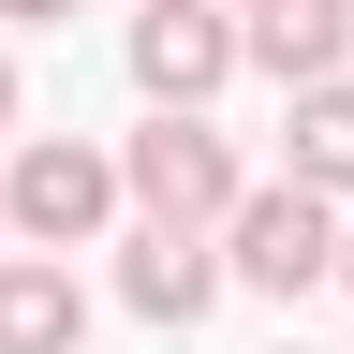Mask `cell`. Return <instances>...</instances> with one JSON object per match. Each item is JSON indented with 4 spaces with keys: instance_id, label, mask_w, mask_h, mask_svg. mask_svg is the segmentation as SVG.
<instances>
[{
    "instance_id": "30bf717a",
    "label": "cell",
    "mask_w": 354,
    "mask_h": 354,
    "mask_svg": "<svg viewBox=\"0 0 354 354\" xmlns=\"http://www.w3.org/2000/svg\"><path fill=\"white\" fill-rule=\"evenodd\" d=\"M0 133H15V44H0Z\"/></svg>"
},
{
    "instance_id": "277c9868",
    "label": "cell",
    "mask_w": 354,
    "mask_h": 354,
    "mask_svg": "<svg viewBox=\"0 0 354 354\" xmlns=\"http://www.w3.org/2000/svg\"><path fill=\"white\" fill-rule=\"evenodd\" d=\"M221 74H236V15H221V0H148V15H133V88H148L162 118H207Z\"/></svg>"
},
{
    "instance_id": "3957f363",
    "label": "cell",
    "mask_w": 354,
    "mask_h": 354,
    "mask_svg": "<svg viewBox=\"0 0 354 354\" xmlns=\"http://www.w3.org/2000/svg\"><path fill=\"white\" fill-rule=\"evenodd\" d=\"M221 281H251V295H310V281H339V207L295 192V177H266V192L221 221Z\"/></svg>"
},
{
    "instance_id": "52a82bcc",
    "label": "cell",
    "mask_w": 354,
    "mask_h": 354,
    "mask_svg": "<svg viewBox=\"0 0 354 354\" xmlns=\"http://www.w3.org/2000/svg\"><path fill=\"white\" fill-rule=\"evenodd\" d=\"M88 339V295H74V266H44V251H0V354H74Z\"/></svg>"
},
{
    "instance_id": "5b68a950",
    "label": "cell",
    "mask_w": 354,
    "mask_h": 354,
    "mask_svg": "<svg viewBox=\"0 0 354 354\" xmlns=\"http://www.w3.org/2000/svg\"><path fill=\"white\" fill-rule=\"evenodd\" d=\"M236 59L310 104V88H339V59H354V0H266V15H236Z\"/></svg>"
},
{
    "instance_id": "4fadbf2b",
    "label": "cell",
    "mask_w": 354,
    "mask_h": 354,
    "mask_svg": "<svg viewBox=\"0 0 354 354\" xmlns=\"http://www.w3.org/2000/svg\"><path fill=\"white\" fill-rule=\"evenodd\" d=\"M281 354H310V339H281Z\"/></svg>"
},
{
    "instance_id": "5bb4252c",
    "label": "cell",
    "mask_w": 354,
    "mask_h": 354,
    "mask_svg": "<svg viewBox=\"0 0 354 354\" xmlns=\"http://www.w3.org/2000/svg\"><path fill=\"white\" fill-rule=\"evenodd\" d=\"M0 251H15V236H0Z\"/></svg>"
},
{
    "instance_id": "8992f818",
    "label": "cell",
    "mask_w": 354,
    "mask_h": 354,
    "mask_svg": "<svg viewBox=\"0 0 354 354\" xmlns=\"http://www.w3.org/2000/svg\"><path fill=\"white\" fill-rule=\"evenodd\" d=\"M118 295L148 310L162 339H192L207 310H221V236H162V221H148V236L118 251Z\"/></svg>"
},
{
    "instance_id": "6da1fadb",
    "label": "cell",
    "mask_w": 354,
    "mask_h": 354,
    "mask_svg": "<svg viewBox=\"0 0 354 354\" xmlns=\"http://www.w3.org/2000/svg\"><path fill=\"white\" fill-rule=\"evenodd\" d=\"M104 221H118V148H88V133H30L15 177H0V236L59 266V251L104 236Z\"/></svg>"
},
{
    "instance_id": "7a4b0ae2",
    "label": "cell",
    "mask_w": 354,
    "mask_h": 354,
    "mask_svg": "<svg viewBox=\"0 0 354 354\" xmlns=\"http://www.w3.org/2000/svg\"><path fill=\"white\" fill-rule=\"evenodd\" d=\"M118 192L148 207L162 236H221V221L251 207V177H236V148H221L207 118H148V133L118 148Z\"/></svg>"
},
{
    "instance_id": "8fae6325",
    "label": "cell",
    "mask_w": 354,
    "mask_h": 354,
    "mask_svg": "<svg viewBox=\"0 0 354 354\" xmlns=\"http://www.w3.org/2000/svg\"><path fill=\"white\" fill-rule=\"evenodd\" d=\"M339 295H354V221H339Z\"/></svg>"
},
{
    "instance_id": "9c48e42d",
    "label": "cell",
    "mask_w": 354,
    "mask_h": 354,
    "mask_svg": "<svg viewBox=\"0 0 354 354\" xmlns=\"http://www.w3.org/2000/svg\"><path fill=\"white\" fill-rule=\"evenodd\" d=\"M0 15H15V30H59V15H74V0H0Z\"/></svg>"
},
{
    "instance_id": "ba28073f",
    "label": "cell",
    "mask_w": 354,
    "mask_h": 354,
    "mask_svg": "<svg viewBox=\"0 0 354 354\" xmlns=\"http://www.w3.org/2000/svg\"><path fill=\"white\" fill-rule=\"evenodd\" d=\"M281 133H295V162H281V177L339 207V192H354V74H339V88H310V104H295Z\"/></svg>"
},
{
    "instance_id": "7c38bea8",
    "label": "cell",
    "mask_w": 354,
    "mask_h": 354,
    "mask_svg": "<svg viewBox=\"0 0 354 354\" xmlns=\"http://www.w3.org/2000/svg\"><path fill=\"white\" fill-rule=\"evenodd\" d=\"M221 15H266V0H221Z\"/></svg>"
}]
</instances>
